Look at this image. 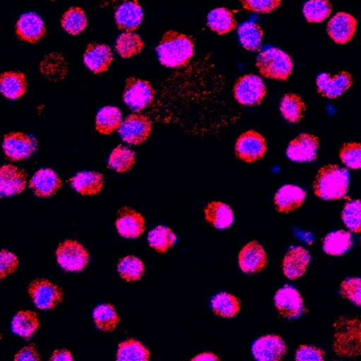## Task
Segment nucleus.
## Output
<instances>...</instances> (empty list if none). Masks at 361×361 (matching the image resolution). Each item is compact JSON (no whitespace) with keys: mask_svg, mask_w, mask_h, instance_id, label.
Here are the masks:
<instances>
[{"mask_svg":"<svg viewBox=\"0 0 361 361\" xmlns=\"http://www.w3.org/2000/svg\"><path fill=\"white\" fill-rule=\"evenodd\" d=\"M157 54L161 65L165 67H184L194 54V40L184 34L167 32L157 47Z\"/></svg>","mask_w":361,"mask_h":361,"instance_id":"obj_1","label":"nucleus"},{"mask_svg":"<svg viewBox=\"0 0 361 361\" xmlns=\"http://www.w3.org/2000/svg\"><path fill=\"white\" fill-rule=\"evenodd\" d=\"M350 176L347 169L328 165L318 171L314 182V192L324 200H341L347 197Z\"/></svg>","mask_w":361,"mask_h":361,"instance_id":"obj_2","label":"nucleus"},{"mask_svg":"<svg viewBox=\"0 0 361 361\" xmlns=\"http://www.w3.org/2000/svg\"><path fill=\"white\" fill-rule=\"evenodd\" d=\"M333 349L343 357L361 355V320L357 318H341L335 324Z\"/></svg>","mask_w":361,"mask_h":361,"instance_id":"obj_3","label":"nucleus"},{"mask_svg":"<svg viewBox=\"0 0 361 361\" xmlns=\"http://www.w3.org/2000/svg\"><path fill=\"white\" fill-rule=\"evenodd\" d=\"M256 67L264 78L286 80L292 72V59L277 48L263 51L256 59Z\"/></svg>","mask_w":361,"mask_h":361,"instance_id":"obj_4","label":"nucleus"},{"mask_svg":"<svg viewBox=\"0 0 361 361\" xmlns=\"http://www.w3.org/2000/svg\"><path fill=\"white\" fill-rule=\"evenodd\" d=\"M57 259L65 271H81L88 264L89 254L80 242L66 240L57 247Z\"/></svg>","mask_w":361,"mask_h":361,"instance_id":"obj_5","label":"nucleus"},{"mask_svg":"<svg viewBox=\"0 0 361 361\" xmlns=\"http://www.w3.org/2000/svg\"><path fill=\"white\" fill-rule=\"evenodd\" d=\"M155 99V90L146 80L131 78L125 84L123 99L133 111L139 112L152 105Z\"/></svg>","mask_w":361,"mask_h":361,"instance_id":"obj_6","label":"nucleus"},{"mask_svg":"<svg viewBox=\"0 0 361 361\" xmlns=\"http://www.w3.org/2000/svg\"><path fill=\"white\" fill-rule=\"evenodd\" d=\"M233 94L237 103L243 106L259 105L266 94L262 78L254 74L242 76L235 82Z\"/></svg>","mask_w":361,"mask_h":361,"instance_id":"obj_7","label":"nucleus"},{"mask_svg":"<svg viewBox=\"0 0 361 361\" xmlns=\"http://www.w3.org/2000/svg\"><path fill=\"white\" fill-rule=\"evenodd\" d=\"M152 131V121L148 116L133 114L123 121L119 135L129 145H141L150 137Z\"/></svg>","mask_w":361,"mask_h":361,"instance_id":"obj_8","label":"nucleus"},{"mask_svg":"<svg viewBox=\"0 0 361 361\" xmlns=\"http://www.w3.org/2000/svg\"><path fill=\"white\" fill-rule=\"evenodd\" d=\"M266 150L267 144L264 137L254 130L244 133L235 144V154L239 160L246 163L261 160Z\"/></svg>","mask_w":361,"mask_h":361,"instance_id":"obj_9","label":"nucleus"},{"mask_svg":"<svg viewBox=\"0 0 361 361\" xmlns=\"http://www.w3.org/2000/svg\"><path fill=\"white\" fill-rule=\"evenodd\" d=\"M36 147H37L36 140L25 133H13L4 137V154L6 159L13 162L29 159L35 152Z\"/></svg>","mask_w":361,"mask_h":361,"instance_id":"obj_10","label":"nucleus"},{"mask_svg":"<svg viewBox=\"0 0 361 361\" xmlns=\"http://www.w3.org/2000/svg\"><path fill=\"white\" fill-rule=\"evenodd\" d=\"M29 294L36 307L40 310L54 309L63 299L61 288L46 279L32 281L29 286Z\"/></svg>","mask_w":361,"mask_h":361,"instance_id":"obj_11","label":"nucleus"},{"mask_svg":"<svg viewBox=\"0 0 361 361\" xmlns=\"http://www.w3.org/2000/svg\"><path fill=\"white\" fill-rule=\"evenodd\" d=\"M275 303L279 313L288 319H297L305 312L300 293L292 286H283L278 290Z\"/></svg>","mask_w":361,"mask_h":361,"instance_id":"obj_12","label":"nucleus"},{"mask_svg":"<svg viewBox=\"0 0 361 361\" xmlns=\"http://www.w3.org/2000/svg\"><path fill=\"white\" fill-rule=\"evenodd\" d=\"M288 352L285 341L278 335L261 337L252 345L256 361H280Z\"/></svg>","mask_w":361,"mask_h":361,"instance_id":"obj_13","label":"nucleus"},{"mask_svg":"<svg viewBox=\"0 0 361 361\" xmlns=\"http://www.w3.org/2000/svg\"><path fill=\"white\" fill-rule=\"evenodd\" d=\"M319 140L307 133L297 137L288 147V157L294 162H313L317 159Z\"/></svg>","mask_w":361,"mask_h":361,"instance_id":"obj_14","label":"nucleus"},{"mask_svg":"<svg viewBox=\"0 0 361 361\" xmlns=\"http://www.w3.org/2000/svg\"><path fill=\"white\" fill-rule=\"evenodd\" d=\"M353 84L349 72L343 71L331 78L330 74L321 73L317 78L318 92L328 99H336L347 92Z\"/></svg>","mask_w":361,"mask_h":361,"instance_id":"obj_15","label":"nucleus"},{"mask_svg":"<svg viewBox=\"0 0 361 361\" xmlns=\"http://www.w3.org/2000/svg\"><path fill=\"white\" fill-rule=\"evenodd\" d=\"M118 233L123 238L136 239L146 231V220L142 214L129 207L121 208L116 220Z\"/></svg>","mask_w":361,"mask_h":361,"instance_id":"obj_16","label":"nucleus"},{"mask_svg":"<svg viewBox=\"0 0 361 361\" xmlns=\"http://www.w3.org/2000/svg\"><path fill=\"white\" fill-rule=\"evenodd\" d=\"M356 27L355 17L348 13H337L328 23V33L336 44H345L355 35Z\"/></svg>","mask_w":361,"mask_h":361,"instance_id":"obj_17","label":"nucleus"},{"mask_svg":"<svg viewBox=\"0 0 361 361\" xmlns=\"http://www.w3.org/2000/svg\"><path fill=\"white\" fill-rule=\"evenodd\" d=\"M44 20L36 13L21 15L16 23V34L23 42L36 44L46 35Z\"/></svg>","mask_w":361,"mask_h":361,"instance_id":"obj_18","label":"nucleus"},{"mask_svg":"<svg viewBox=\"0 0 361 361\" xmlns=\"http://www.w3.org/2000/svg\"><path fill=\"white\" fill-rule=\"evenodd\" d=\"M27 179L28 176L25 171L14 165H4L0 169V195L6 197L23 192Z\"/></svg>","mask_w":361,"mask_h":361,"instance_id":"obj_19","label":"nucleus"},{"mask_svg":"<svg viewBox=\"0 0 361 361\" xmlns=\"http://www.w3.org/2000/svg\"><path fill=\"white\" fill-rule=\"evenodd\" d=\"M239 264L246 274L262 271L267 265V255L264 248L256 241L250 242L239 252Z\"/></svg>","mask_w":361,"mask_h":361,"instance_id":"obj_20","label":"nucleus"},{"mask_svg":"<svg viewBox=\"0 0 361 361\" xmlns=\"http://www.w3.org/2000/svg\"><path fill=\"white\" fill-rule=\"evenodd\" d=\"M311 261V255L305 248L292 247L284 257V275L290 280L302 277L307 271V265Z\"/></svg>","mask_w":361,"mask_h":361,"instance_id":"obj_21","label":"nucleus"},{"mask_svg":"<svg viewBox=\"0 0 361 361\" xmlns=\"http://www.w3.org/2000/svg\"><path fill=\"white\" fill-rule=\"evenodd\" d=\"M143 11L138 0H126L116 12V23L119 29L127 32L135 31L141 25Z\"/></svg>","mask_w":361,"mask_h":361,"instance_id":"obj_22","label":"nucleus"},{"mask_svg":"<svg viewBox=\"0 0 361 361\" xmlns=\"http://www.w3.org/2000/svg\"><path fill=\"white\" fill-rule=\"evenodd\" d=\"M307 192L295 185H284L275 195L276 208L280 212H292L304 203Z\"/></svg>","mask_w":361,"mask_h":361,"instance_id":"obj_23","label":"nucleus"},{"mask_svg":"<svg viewBox=\"0 0 361 361\" xmlns=\"http://www.w3.org/2000/svg\"><path fill=\"white\" fill-rule=\"evenodd\" d=\"M112 59V50L106 44H90L84 54L85 65L95 74L107 71Z\"/></svg>","mask_w":361,"mask_h":361,"instance_id":"obj_24","label":"nucleus"},{"mask_svg":"<svg viewBox=\"0 0 361 361\" xmlns=\"http://www.w3.org/2000/svg\"><path fill=\"white\" fill-rule=\"evenodd\" d=\"M61 180L52 169H40L30 180L34 195L40 197H50L61 188Z\"/></svg>","mask_w":361,"mask_h":361,"instance_id":"obj_25","label":"nucleus"},{"mask_svg":"<svg viewBox=\"0 0 361 361\" xmlns=\"http://www.w3.org/2000/svg\"><path fill=\"white\" fill-rule=\"evenodd\" d=\"M70 184L82 195H95L103 188L104 177L99 173L85 171L74 176L70 180Z\"/></svg>","mask_w":361,"mask_h":361,"instance_id":"obj_26","label":"nucleus"},{"mask_svg":"<svg viewBox=\"0 0 361 361\" xmlns=\"http://www.w3.org/2000/svg\"><path fill=\"white\" fill-rule=\"evenodd\" d=\"M27 89V78L20 72H6L0 78V90L6 99H19Z\"/></svg>","mask_w":361,"mask_h":361,"instance_id":"obj_27","label":"nucleus"},{"mask_svg":"<svg viewBox=\"0 0 361 361\" xmlns=\"http://www.w3.org/2000/svg\"><path fill=\"white\" fill-rule=\"evenodd\" d=\"M206 220L215 228L225 229L233 223V212L230 206L222 202H212L205 208Z\"/></svg>","mask_w":361,"mask_h":361,"instance_id":"obj_28","label":"nucleus"},{"mask_svg":"<svg viewBox=\"0 0 361 361\" xmlns=\"http://www.w3.org/2000/svg\"><path fill=\"white\" fill-rule=\"evenodd\" d=\"M208 27L220 35H224L237 27V19L232 11L228 8H214L208 15Z\"/></svg>","mask_w":361,"mask_h":361,"instance_id":"obj_29","label":"nucleus"},{"mask_svg":"<svg viewBox=\"0 0 361 361\" xmlns=\"http://www.w3.org/2000/svg\"><path fill=\"white\" fill-rule=\"evenodd\" d=\"M122 122V114H121L120 109L107 106V107L102 108L97 112L95 128H97V133H102V135H110L120 128Z\"/></svg>","mask_w":361,"mask_h":361,"instance_id":"obj_30","label":"nucleus"},{"mask_svg":"<svg viewBox=\"0 0 361 361\" xmlns=\"http://www.w3.org/2000/svg\"><path fill=\"white\" fill-rule=\"evenodd\" d=\"M40 326V320L34 312L21 311L12 320V331L14 334L30 339Z\"/></svg>","mask_w":361,"mask_h":361,"instance_id":"obj_31","label":"nucleus"},{"mask_svg":"<svg viewBox=\"0 0 361 361\" xmlns=\"http://www.w3.org/2000/svg\"><path fill=\"white\" fill-rule=\"evenodd\" d=\"M353 245L351 233L345 231L329 233L324 240V250L331 256H341Z\"/></svg>","mask_w":361,"mask_h":361,"instance_id":"obj_32","label":"nucleus"},{"mask_svg":"<svg viewBox=\"0 0 361 361\" xmlns=\"http://www.w3.org/2000/svg\"><path fill=\"white\" fill-rule=\"evenodd\" d=\"M282 116L290 123H299L305 114V104L299 95L290 93L284 95L280 105Z\"/></svg>","mask_w":361,"mask_h":361,"instance_id":"obj_33","label":"nucleus"},{"mask_svg":"<svg viewBox=\"0 0 361 361\" xmlns=\"http://www.w3.org/2000/svg\"><path fill=\"white\" fill-rule=\"evenodd\" d=\"M239 38L242 46L248 51L260 50L262 46L263 30L258 23H245L239 25Z\"/></svg>","mask_w":361,"mask_h":361,"instance_id":"obj_34","label":"nucleus"},{"mask_svg":"<svg viewBox=\"0 0 361 361\" xmlns=\"http://www.w3.org/2000/svg\"><path fill=\"white\" fill-rule=\"evenodd\" d=\"M117 361H150V352L136 339H129L119 345Z\"/></svg>","mask_w":361,"mask_h":361,"instance_id":"obj_35","label":"nucleus"},{"mask_svg":"<svg viewBox=\"0 0 361 361\" xmlns=\"http://www.w3.org/2000/svg\"><path fill=\"white\" fill-rule=\"evenodd\" d=\"M144 48V42L138 34L133 32L122 33L116 42V50L123 59H131L139 54Z\"/></svg>","mask_w":361,"mask_h":361,"instance_id":"obj_36","label":"nucleus"},{"mask_svg":"<svg viewBox=\"0 0 361 361\" xmlns=\"http://www.w3.org/2000/svg\"><path fill=\"white\" fill-rule=\"evenodd\" d=\"M136 162V154L125 146H118L112 150L108 159V167L117 173H127L133 169Z\"/></svg>","mask_w":361,"mask_h":361,"instance_id":"obj_37","label":"nucleus"},{"mask_svg":"<svg viewBox=\"0 0 361 361\" xmlns=\"http://www.w3.org/2000/svg\"><path fill=\"white\" fill-rule=\"evenodd\" d=\"M212 309L220 317L230 318L237 315L241 309L239 299L228 293H220L212 299Z\"/></svg>","mask_w":361,"mask_h":361,"instance_id":"obj_38","label":"nucleus"},{"mask_svg":"<svg viewBox=\"0 0 361 361\" xmlns=\"http://www.w3.org/2000/svg\"><path fill=\"white\" fill-rule=\"evenodd\" d=\"M148 243L158 252H165L173 247L176 235L171 228L167 226H157L148 233Z\"/></svg>","mask_w":361,"mask_h":361,"instance_id":"obj_39","label":"nucleus"},{"mask_svg":"<svg viewBox=\"0 0 361 361\" xmlns=\"http://www.w3.org/2000/svg\"><path fill=\"white\" fill-rule=\"evenodd\" d=\"M333 6L329 0H309L304 4L303 13L309 23H324L332 14Z\"/></svg>","mask_w":361,"mask_h":361,"instance_id":"obj_40","label":"nucleus"},{"mask_svg":"<svg viewBox=\"0 0 361 361\" xmlns=\"http://www.w3.org/2000/svg\"><path fill=\"white\" fill-rule=\"evenodd\" d=\"M87 25V17L84 11L78 6L69 8L61 18V27L67 33L78 35L84 31Z\"/></svg>","mask_w":361,"mask_h":361,"instance_id":"obj_41","label":"nucleus"},{"mask_svg":"<svg viewBox=\"0 0 361 361\" xmlns=\"http://www.w3.org/2000/svg\"><path fill=\"white\" fill-rule=\"evenodd\" d=\"M143 262L135 256H127L121 259L118 264V271L125 281H138L144 274Z\"/></svg>","mask_w":361,"mask_h":361,"instance_id":"obj_42","label":"nucleus"},{"mask_svg":"<svg viewBox=\"0 0 361 361\" xmlns=\"http://www.w3.org/2000/svg\"><path fill=\"white\" fill-rule=\"evenodd\" d=\"M93 319L97 328L110 332L116 329L117 324L120 322L118 314L112 305H102L95 307L93 311Z\"/></svg>","mask_w":361,"mask_h":361,"instance_id":"obj_43","label":"nucleus"},{"mask_svg":"<svg viewBox=\"0 0 361 361\" xmlns=\"http://www.w3.org/2000/svg\"><path fill=\"white\" fill-rule=\"evenodd\" d=\"M42 73L50 80H61L67 73V63L61 55L50 54L45 59L40 66Z\"/></svg>","mask_w":361,"mask_h":361,"instance_id":"obj_44","label":"nucleus"},{"mask_svg":"<svg viewBox=\"0 0 361 361\" xmlns=\"http://www.w3.org/2000/svg\"><path fill=\"white\" fill-rule=\"evenodd\" d=\"M345 226L353 233H361V201L353 200L345 204L341 214Z\"/></svg>","mask_w":361,"mask_h":361,"instance_id":"obj_45","label":"nucleus"},{"mask_svg":"<svg viewBox=\"0 0 361 361\" xmlns=\"http://www.w3.org/2000/svg\"><path fill=\"white\" fill-rule=\"evenodd\" d=\"M341 161L351 169H361V144L347 143L341 149Z\"/></svg>","mask_w":361,"mask_h":361,"instance_id":"obj_46","label":"nucleus"},{"mask_svg":"<svg viewBox=\"0 0 361 361\" xmlns=\"http://www.w3.org/2000/svg\"><path fill=\"white\" fill-rule=\"evenodd\" d=\"M341 293L345 298L349 299L354 305L361 307V279L348 278L341 283Z\"/></svg>","mask_w":361,"mask_h":361,"instance_id":"obj_47","label":"nucleus"},{"mask_svg":"<svg viewBox=\"0 0 361 361\" xmlns=\"http://www.w3.org/2000/svg\"><path fill=\"white\" fill-rule=\"evenodd\" d=\"M282 0H241L242 6L250 12L267 14L277 10Z\"/></svg>","mask_w":361,"mask_h":361,"instance_id":"obj_48","label":"nucleus"},{"mask_svg":"<svg viewBox=\"0 0 361 361\" xmlns=\"http://www.w3.org/2000/svg\"><path fill=\"white\" fill-rule=\"evenodd\" d=\"M296 361H326V353L320 348L301 345L296 353Z\"/></svg>","mask_w":361,"mask_h":361,"instance_id":"obj_49","label":"nucleus"},{"mask_svg":"<svg viewBox=\"0 0 361 361\" xmlns=\"http://www.w3.org/2000/svg\"><path fill=\"white\" fill-rule=\"evenodd\" d=\"M18 267V259L12 252L2 250L0 252V278L4 279L6 276L14 273Z\"/></svg>","mask_w":361,"mask_h":361,"instance_id":"obj_50","label":"nucleus"},{"mask_svg":"<svg viewBox=\"0 0 361 361\" xmlns=\"http://www.w3.org/2000/svg\"><path fill=\"white\" fill-rule=\"evenodd\" d=\"M14 361H40V357L35 345H31L20 350L15 356Z\"/></svg>","mask_w":361,"mask_h":361,"instance_id":"obj_51","label":"nucleus"},{"mask_svg":"<svg viewBox=\"0 0 361 361\" xmlns=\"http://www.w3.org/2000/svg\"><path fill=\"white\" fill-rule=\"evenodd\" d=\"M50 361H73L72 360L71 354L67 350H59L53 353L52 357Z\"/></svg>","mask_w":361,"mask_h":361,"instance_id":"obj_52","label":"nucleus"},{"mask_svg":"<svg viewBox=\"0 0 361 361\" xmlns=\"http://www.w3.org/2000/svg\"><path fill=\"white\" fill-rule=\"evenodd\" d=\"M191 361H220V360L215 354L207 352V353L199 354Z\"/></svg>","mask_w":361,"mask_h":361,"instance_id":"obj_53","label":"nucleus"}]
</instances>
